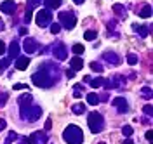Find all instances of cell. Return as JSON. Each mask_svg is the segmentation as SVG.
I'll return each instance as SVG.
<instances>
[{
    "label": "cell",
    "instance_id": "1",
    "mask_svg": "<svg viewBox=\"0 0 153 144\" xmlns=\"http://www.w3.org/2000/svg\"><path fill=\"white\" fill-rule=\"evenodd\" d=\"M59 77H61V68L54 63H45L40 66V69H37L31 75V82L40 89H49V87L56 85Z\"/></svg>",
    "mask_w": 153,
    "mask_h": 144
},
{
    "label": "cell",
    "instance_id": "2",
    "mask_svg": "<svg viewBox=\"0 0 153 144\" xmlns=\"http://www.w3.org/2000/svg\"><path fill=\"white\" fill-rule=\"evenodd\" d=\"M63 139L66 141L68 144H82L84 143V132L78 125H68L63 132Z\"/></svg>",
    "mask_w": 153,
    "mask_h": 144
},
{
    "label": "cell",
    "instance_id": "3",
    "mask_svg": "<svg viewBox=\"0 0 153 144\" xmlns=\"http://www.w3.org/2000/svg\"><path fill=\"white\" fill-rule=\"evenodd\" d=\"M21 116L26 122H37L42 116V108L37 104H28V106H21Z\"/></svg>",
    "mask_w": 153,
    "mask_h": 144
},
{
    "label": "cell",
    "instance_id": "4",
    "mask_svg": "<svg viewBox=\"0 0 153 144\" xmlns=\"http://www.w3.org/2000/svg\"><path fill=\"white\" fill-rule=\"evenodd\" d=\"M87 125H89V128H91V132L92 134H99L103 128H105V118L101 113H91L89 118H87Z\"/></svg>",
    "mask_w": 153,
    "mask_h": 144
},
{
    "label": "cell",
    "instance_id": "5",
    "mask_svg": "<svg viewBox=\"0 0 153 144\" xmlns=\"http://www.w3.org/2000/svg\"><path fill=\"white\" fill-rule=\"evenodd\" d=\"M57 18H59V26H65L66 30H73L76 26V18L71 10H61Z\"/></svg>",
    "mask_w": 153,
    "mask_h": 144
},
{
    "label": "cell",
    "instance_id": "6",
    "mask_svg": "<svg viewBox=\"0 0 153 144\" xmlns=\"http://www.w3.org/2000/svg\"><path fill=\"white\" fill-rule=\"evenodd\" d=\"M23 144H49V139H47V132H44V130H37V132H33L31 135L28 137H23L21 139Z\"/></svg>",
    "mask_w": 153,
    "mask_h": 144
},
{
    "label": "cell",
    "instance_id": "7",
    "mask_svg": "<svg viewBox=\"0 0 153 144\" xmlns=\"http://www.w3.org/2000/svg\"><path fill=\"white\" fill-rule=\"evenodd\" d=\"M35 21H37V24L40 28H45L49 26L51 23H52V10L49 9H42L37 12V16H35Z\"/></svg>",
    "mask_w": 153,
    "mask_h": 144
},
{
    "label": "cell",
    "instance_id": "8",
    "mask_svg": "<svg viewBox=\"0 0 153 144\" xmlns=\"http://www.w3.org/2000/svg\"><path fill=\"white\" fill-rule=\"evenodd\" d=\"M52 54H54V58L59 59V61H66L68 59V49L65 45V42H56L54 45H52Z\"/></svg>",
    "mask_w": 153,
    "mask_h": 144
},
{
    "label": "cell",
    "instance_id": "9",
    "mask_svg": "<svg viewBox=\"0 0 153 144\" xmlns=\"http://www.w3.org/2000/svg\"><path fill=\"white\" fill-rule=\"evenodd\" d=\"M103 59L108 61V64H110V66H118V64H120V56H118V54H115V52H111V50L105 52V54H103Z\"/></svg>",
    "mask_w": 153,
    "mask_h": 144
},
{
    "label": "cell",
    "instance_id": "10",
    "mask_svg": "<svg viewBox=\"0 0 153 144\" xmlns=\"http://www.w3.org/2000/svg\"><path fill=\"white\" fill-rule=\"evenodd\" d=\"M113 106L117 108L118 113H127V111H129V104H127V101H125L124 97H115Z\"/></svg>",
    "mask_w": 153,
    "mask_h": 144
},
{
    "label": "cell",
    "instance_id": "11",
    "mask_svg": "<svg viewBox=\"0 0 153 144\" xmlns=\"http://www.w3.org/2000/svg\"><path fill=\"white\" fill-rule=\"evenodd\" d=\"M0 10H2L4 14H14V12H16V2H12V0L2 2V4H0Z\"/></svg>",
    "mask_w": 153,
    "mask_h": 144
},
{
    "label": "cell",
    "instance_id": "12",
    "mask_svg": "<svg viewBox=\"0 0 153 144\" xmlns=\"http://www.w3.org/2000/svg\"><path fill=\"white\" fill-rule=\"evenodd\" d=\"M23 49L28 52V54H35L37 52V40L35 38H26L23 42Z\"/></svg>",
    "mask_w": 153,
    "mask_h": 144
},
{
    "label": "cell",
    "instance_id": "13",
    "mask_svg": "<svg viewBox=\"0 0 153 144\" xmlns=\"http://www.w3.org/2000/svg\"><path fill=\"white\" fill-rule=\"evenodd\" d=\"M132 30L134 31H137V35H139V37H141V38H144V37H148V35H150V26H146V24H137V23H136V24H132Z\"/></svg>",
    "mask_w": 153,
    "mask_h": 144
},
{
    "label": "cell",
    "instance_id": "14",
    "mask_svg": "<svg viewBox=\"0 0 153 144\" xmlns=\"http://www.w3.org/2000/svg\"><path fill=\"white\" fill-rule=\"evenodd\" d=\"M110 82H111V87H113V89H118V90H120V89H125V78L122 77V75H115Z\"/></svg>",
    "mask_w": 153,
    "mask_h": 144
},
{
    "label": "cell",
    "instance_id": "15",
    "mask_svg": "<svg viewBox=\"0 0 153 144\" xmlns=\"http://www.w3.org/2000/svg\"><path fill=\"white\" fill-rule=\"evenodd\" d=\"M14 66H16V69H19V71L26 69V68L30 66V58H21V56H18V61L14 63Z\"/></svg>",
    "mask_w": 153,
    "mask_h": 144
},
{
    "label": "cell",
    "instance_id": "16",
    "mask_svg": "<svg viewBox=\"0 0 153 144\" xmlns=\"http://www.w3.org/2000/svg\"><path fill=\"white\" fill-rule=\"evenodd\" d=\"M70 66H71L73 71H78V69L84 68V61H82L80 56H75V58H71V61H70Z\"/></svg>",
    "mask_w": 153,
    "mask_h": 144
},
{
    "label": "cell",
    "instance_id": "17",
    "mask_svg": "<svg viewBox=\"0 0 153 144\" xmlns=\"http://www.w3.org/2000/svg\"><path fill=\"white\" fill-rule=\"evenodd\" d=\"M19 50H21V47H19V44L14 40L12 44H10V47H9V59H14V58H18L19 56Z\"/></svg>",
    "mask_w": 153,
    "mask_h": 144
},
{
    "label": "cell",
    "instance_id": "18",
    "mask_svg": "<svg viewBox=\"0 0 153 144\" xmlns=\"http://www.w3.org/2000/svg\"><path fill=\"white\" fill-rule=\"evenodd\" d=\"M44 5H45V9H49V10L59 9V7L63 5V0H44Z\"/></svg>",
    "mask_w": 153,
    "mask_h": 144
},
{
    "label": "cell",
    "instance_id": "19",
    "mask_svg": "<svg viewBox=\"0 0 153 144\" xmlns=\"http://www.w3.org/2000/svg\"><path fill=\"white\" fill-rule=\"evenodd\" d=\"M18 103L21 106H28V104H31V103H33V96H31V94H23V96H19Z\"/></svg>",
    "mask_w": 153,
    "mask_h": 144
},
{
    "label": "cell",
    "instance_id": "20",
    "mask_svg": "<svg viewBox=\"0 0 153 144\" xmlns=\"http://www.w3.org/2000/svg\"><path fill=\"white\" fill-rule=\"evenodd\" d=\"M113 10L117 16H120L122 19H125V16H127V10H125L124 5H120V4H117V5H113Z\"/></svg>",
    "mask_w": 153,
    "mask_h": 144
},
{
    "label": "cell",
    "instance_id": "21",
    "mask_svg": "<svg viewBox=\"0 0 153 144\" xmlns=\"http://www.w3.org/2000/svg\"><path fill=\"white\" fill-rule=\"evenodd\" d=\"M87 104H91V106H97L99 104V97H97V94H94V92L87 94Z\"/></svg>",
    "mask_w": 153,
    "mask_h": 144
},
{
    "label": "cell",
    "instance_id": "22",
    "mask_svg": "<svg viewBox=\"0 0 153 144\" xmlns=\"http://www.w3.org/2000/svg\"><path fill=\"white\" fill-rule=\"evenodd\" d=\"M71 111H73L75 115H82V113H85V104H82V103H76V104L71 106Z\"/></svg>",
    "mask_w": 153,
    "mask_h": 144
},
{
    "label": "cell",
    "instance_id": "23",
    "mask_svg": "<svg viewBox=\"0 0 153 144\" xmlns=\"http://www.w3.org/2000/svg\"><path fill=\"white\" fill-rule=\"evenodd\" d=\"M139 16H141V18H150V16H152V5L144 4L143 9H141V12H139Z\"/></svg>",
    "mask_w": 153,
    "mask_h": 144
},
{
    "label": "cell",
    "instance_id": "24",
    "mask_svg": "<svg viewBox=\"0 0 153 144\" xmlns=\"http://www.w3.org/2000/svg\"><path fill=\"white\" fill-rule=\"evenodd\" d=\"M105 80H106V78H103V77L94 78V80H91V87H92V89H97V87L105 85Z\"/></svg>",
    "mask_w": 153,
    "mask_h": 144
},
{
    "label": "cell",
    "instance_id": "25",
    "mask_svg": "<svg viewBox=\"0 0 153 144\" xmlns=\"http://www.w3.org/2000/svg\"><path fill=\"white\" fill-rule=\"evenodd\" d=\"M91 69H92V71H96V73H103V71H105V66H103L101 63H96V61H92V63H91Z\"/></svg>",
    "mask_w": 153,
    "mask_h": 144
},
{
    "label": "cell",
    "instance_id": "26",
    "mask_svg": "<svg viewBox=\"0 0 153 144\" xmlns=\"http://www.w3.org/2000/svg\"><path fill=\"white\" fill-rule=\"evenodd\" d=\"M10 63H12V61H10L9 58L0 59V73H4V71H5V69H7V68L10 66Z\"/></svg>",
    "mask_w": 153,
    "mask_h": 144
},
{
    "label": "cell",
    "instance_id": "27",
    "mask_svg": "<svg viewBox=\"0 0 153 144\" xmlns=\"http://www.w3.org/2000/svg\"><path fill=\"white\" fill-rule=\"evenodd\" d=\"M96 37H97V33H96L94 30H87L85 33H84V38L89 40V42H92V40H96Z\"/></svg>",
    "mask_w": 153,
    "mask_h": 144
},
{
    "label": "cell",
    "instance_id": "28",
    "mask_svg": "<svg viewBox=\"0 0 153 144\" xmlns=\"http://www.w3.org/2000/svg\"><path fill=\"white\" fill-rule=\"evenodd\" d=\"M73 89H75V90H73V97H75V99H80V97L84 96V90H82L84 87L82 85H75Z\"/></svg>",
    "mask_w": 153,
    "mask_h": 144
},
{
    "label": "cell",
    "instance_id": "29",
    "mask_svg": "<svg viewBox=\"0 0 153 144\" xmlns=\"http://www.w3.org/2000/svg\"><path fill=\"white\" fill-rule=\"evenodd\" d=\"M122 134H124L125 137H131V135L134 134V128L131 125H124V127H122Z\"/></svg>",
    "mask_w": 153,
    "mask_h": 144
},
{
    "label": "cell",
    "instance_id": "30",
    "mask_svg": "<svg viewBox=\"0 0 153 144\" xmlns=\"http://www.w3.org/2000/svg\"><path fill=\"white\" fill-rule=\"evenodd\" d=\"M16 139H18V134H16L14 130H10L9 135H7V139H5V144H12L14 141H16Z\"/></svg>",
    "mask_w": 153,
    "mask_h": 144
},
{
    "label": "cell",
    "instance_id": "31",
    "mask_svg": "<svg viewBox=\"0 0 153 144\" xmlns=\"http://www.w3.org/2000/svg\"><path fill=\"white\" fill-rule=\"evenodd\" d=\"M7 101H9V94L7 92H0V108H4Z\"/></svg>",
    "mask_w": 153,
    "mask_h": 144
},
{
    "label": "cell",
    "instance_id": "32",
    "mask_svg": "<svg viewBox=\"0 0 153 144\" xmlns=\"http://www.w3.org/2000/svg\"><path fill=\"white\" fill-rule=\"evenodd\" d=\"M71 50L75 52L76 56H80V54H84V45H80V44H75V45L71 47Z\"/></svg>",
    "mask_w": 153,
    "mask_h": 144
},
{
    "label": "cell",
    "instance_id": "33",
    "mask_svg": "<svg viewBox=\"0 0 153 144\" xmlns=\"http://www.w3.org/2000/svg\"><path fill=\"white\" fill-rule=\"evenodd\" d=\"M127 63H129L131 66L137 64V56H136V54H127Z\"/></svg>",
    "mask_w": 153,
    "mask_h": 144
},
{
    "label": "cell",
    "instance_id": "34",
    "mask_svg": "<svg viewBox=\"0 0 153 144\" xmlns=\"http://www.w3.org/2000/svg\"><path fill=\"white\" fill-rule=\"evenodd\" d=\"M141 94H143L144 97H148V99H152V89H150V87H143Z\"/></svg>",
    "mask_w": 153,
    "mask_h": 144
},
{
    "label": "cell",
    "instance_id": "35",
    "mask_svg": "<svg viewBox=\"0 0 153 144\" xmlns=\"http://www.w3.org/2000/svg\"><path fill=\"white\" fill-rule=\"evenodd\" d=\"M59 30H61V26H59V23H51V31L56 35V33H59Z\"/></svg>",
    "mask_w": 153,
    "mask_h": 144
},
{
    "label": "cell",
    "instance_id": "36",
    "mask_svg": "<svg viewBox=\"0 0 153 144\" xmlns=\"http://www.w3.org/2000/svg\"><path fill=\"white\" fill-rule=\"evenodd\" d=\"M40 2H42V0H26L28 7H31V9H33V7H37V5H40Z\"/></svg>",
    "mask_w": 153,
    "mask_h": 144
},
{
    "label": "cell",
    "instance_id": "37",
    "mask_svg": "<svg viewBox=\"0 0 153 144\" xmlns=\"http://www.w3.org/2000/svg\"><path fill=\"white\" fill-rule=\"evenodd\" d=\"M31 7H28V9H26V14H25V23H30V21H31Z\"/></svg>",
    "mask_w": 153,
    "mask_h": 144
},
{
    "label": "cell",
    "instance_id": "38",
    "mask_svg": "<svg viewBox=\"0 0 153 144\" xmlns=\"http://www.w3.org/2000/svg\"><path fill=\"white\" fill-rule=\"evenodd\" d=\"M143 113L144 115H148V116H152V104H146L143 108Z\"/></svg>",
    "mask_w": 153,
    "mask_h": 144
},
{
    "label": "cell",
    "instance_id": "39",
    "mask_svg": "<svg viewBox=\"0 0 153 144\" xmlns=\"http://www.w3.org/2000/svg\"><path fill=\"white\" fill-rule=\"evenodd\" d=\"M117 23H118V19H113V21H108V23H106V28L113 30L115 26H117Z\"/></svg>",
    "mask_w": 153,
    "mask_h": 144
},
{
    "label": "cell",
    "instance_id": "40",
    "mask_svg": "<svg viewBox=\"0 0 153 144\" xmlns=\"http://www.w3.org/2000/svg\"><path fill=\"white\" fill-rule=\"evenodd\" d=\"M23 89H28L26 83H14V90H23Z\"/></svg>",
    "mask_w": 153,
    "mask_h": 144
},
{
    "label": "cell",
    "instance_id": "41",
    "mask_svg": "<svg viewBox=\"0 0 153 144\" xmlns=\"http://www.w3.org/2000/svg\"><path fill=\"white\" fill-rule=\"evenodd\" d=\"M97 97H99V103H101V101H108V99H110V96H108V92H106V90L101 94V96H97Z\"/></svg>",
    "mask_w": 153,
    "mask_h": 144
},
{
    "label": "cell",
    "instance_id": "42",
    "mask_svg": "<svg viewBox=\"0 0 153 144\" xmlns=\"http://www.w3.org/2000/svg\"><path fill=\"white\" fill-rule=\"evenodd\" d=\"M146 139H148V143H150V144L153 143V132H152V130H148V132H146Z\"/></svg>",
    "mask_w": 153,
    "mask_h": 144
},
{
    "label": "cell",
    "instance_id": "43",
    "mask_svg": "<svg viewBox=\"0 0 153 144\" xmlns=\"http://www.w3.org/2000/svg\"><path fill=\"white\" fill-rule=\"evenodd\" d=\"M51 127H52V122L47 120V122H45V130H44V132H49V130H51Z\"/></svg>",
    "mask_w": 153,
    "mask_h": 144
},
{
    "label": "cell",
    "instance_id": "44",
    "mask_svg": "<svg viewBox=\"0 0 153 144\" xmlns=\"http://www.w3.org/2000/svg\"><path fill=\"white\" fill-rule=\"evenodd\" d=\"M4 52H5V44H4V42L0 40V56H2Z\"/></svg>",
    "mask_w": 153,
    "mask_h": 144
},
{
    "label": "cell",
    "instance_id": "45",
    "mask_svg": "<svg viewBox=\"0 0 153 144\" xmlns=\"http://www.w3.org/2000/svg\"><path fill=\"white\" fill-rule=\"evenodd\" d=\"M66 77L68 78H73V77H75V71H73V69H68V71H66Z\"/></svg>",
    "mask_w": 153,
    "mask_h": 144
},
{
    "label": "cell",
    "instance_id": "46",
    "mask_svg": "<svg viewBox=\"0 0 153 144\" xmlns=\"http://www.w3.org/2000/svg\"><path fill=\"white\" fill-rule=\"evenodd\" d=\"M26 33H28V30H26V28H23V26L19 28V35H21V37H23V35H26Z\"/></svg>",
    "mask_w": 153,
    "mask_h": 144
},
{
    "label": "cell",
    "instance_id": "47",
    "mask_svg": "<svg viewBox=\"0 0 153 144\" xmlns=\"http://www.w3.org/2000/svg\"><path fill=\"white\" fill-rule=\"evenodd\" d=\"M73 2H75L76 5H80V4H84V2H85V0H73Z\"/></svg>",
    "mask_w": 153,
    "mask_h": 144
},
{
    "label": "cell",
    "instance_id": "48",
    "mask_svg": "<svg viewBox=\"0 0 153 144\" xmlns=\"http://www.w3.org/2000/svg\"><path fill=\"white\" fill-rule=\"evenodd\" d=\"M124 144H134V143H132V141H131V139H129V137H127V139H125V141H124Z\"/></svg>",
    "mask_w": 153,
    "mask_h": 144
},
{
    "label": "cell",
    "instance_id": "49",
    "mask_svg": "<svg viewBox=\"0 0 153 144\" xmlns=\"http://www.w3.org/2000/svg\"><path fill=\"white\" fill-rule=\"evenodd\" d=\"M4 28H5V24H4V21L0 19V31H2V30H4Z\"/></svg>",
    "mask_w": 153,
    "mask_h": 144
},
{
    "label": "cell",
    "instance_id": "50",
    "mask_svg": "<svg viewBox=\"0 0 153 144\" xmlns=\"http://www.w3.org/2000/svg\"><path fill=\"white\" fill-rule=\"evenodd\" d=\"M99 144H105V143H99Z\"/></svg>",
    "mask_w": 153,
    "mask_h": 144
}]
</instances>
